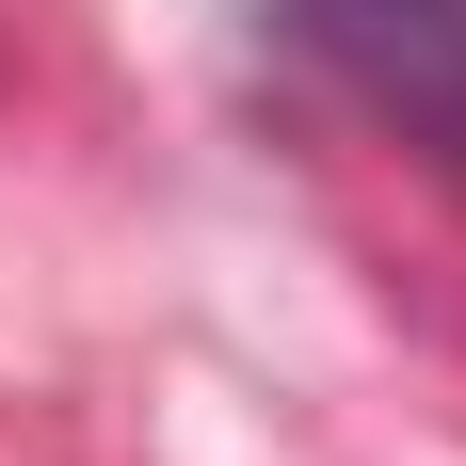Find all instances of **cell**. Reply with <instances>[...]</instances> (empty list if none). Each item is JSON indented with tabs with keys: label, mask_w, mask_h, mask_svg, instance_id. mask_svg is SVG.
Listing matches in <instances>:
<instances>
[{
	"label": "cell",
	"mask_w": 466,
	"mask_h": 466,
	"mask_svg": "<svg viewBox=\"0 0 466 466\" xmlns=\"http://www.w3.org/2000/svg\"><path fill=\"white\" fill-rule=\"evenodd\" d=\"M274 48H306L370 129L466 161V0H258Z\"/></svg>",
	"instance_id": "1"
}]
</instances>
